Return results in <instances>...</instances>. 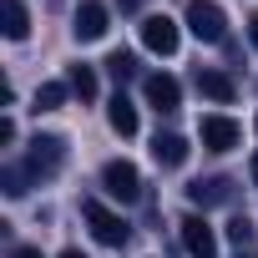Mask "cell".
I'll list each match as a JSON object with an SVG mask.
<instances>
[{
    "instance_id": "obj_1",
    "label": "cell",
    "mask_w": 258,
    "mask_h": 258,
    "mask_svg": "<svg viewBox=\"0 0 258 258\" xmlns=\"http://www.w3.org/2000/svg\"><path fill=\"white\" fill-rule=\"evenodd\" d=\"M81 218H86V228L96 233V243H111V248H121L126 238H132V228H126V223H121V218H116L106 203H96V198H86V203H81Z\"/></svg>"
},
{
    "instance_id": "obj_2",
    "label": "cell",
    "mask_w": 258,
    "mask_h": 258,
    "mask_svg": "<svg viewBox=\"0 0 258 258\" xmlns=\"http://www.w3.org/2000/svg\"><path fill=\"white\" fill-rule=\"evenodd\" d=\"M101 187H106V198H116V203H137V198H142V177H137L132 162H106V167H101Z\"/></svg>"
},
{
    "instance_id": "obj_3",
    "label": "cell",
    "mask_w": 258,
    "mask_h": 258,
    "mask_svg": "<svg viewBox=\"0 0 258 258\" xmlns=\"http://www.w3.org/2000/svg\"><path fill=\"white\" fill-rule=\"evenodd\" d=\"M187 31L198 41H223L228 36V16L213 6V0H192V6H187Z\"/></svg>"
},
{
    "instance_id": "obj_4",
    "label": "cell",
    "mask_w": 258,
    "mask_h": 258,
    "mask_svg": "<svg viewBox=\"0 0 258 258\" xmlns=\"http://www.w3.org/2000/svg\"><path fill=\"white\" fill-rule=\"evenodd\" d=\"M61 162H66V142L61 137H36L31 152H26L31 177H51V172H61Z\"/></svg>"
},
{
    "instance_id": "obj_5",
    "label": "cell",
    "mask_w": 258,
    "mask_h": 258,
    "mask_svg": "<svg viewBox=\"0 0 258 258\" xmlns=\"http://www.w3.org/2000/svg\"><path fill=\"white\" fill-rule=\"evenodd\" d=\"M182 248L192 253V258H218V233L208 228V218H198V213H187L182 223Z\"/></svg>"
},
{
    "instance_id": "obj_6",
    "label": "cell",
    "mask_w": 258,
    "mask_h": 258,
    "mask_svg": "<svg viewBox=\"0 0 258 258\" xmlns=\"http://www.w3.org/2000/svg\"><path fill=\"white\" fill-rule=\"evenodd\" d=\"M177 41H182V36H177V21H172V16H147V21H142V46H147V51L172 56Z\"/></svg>"
},
{
    "instance_id": "obj_7",
    "label": "cell",
    "mask_w": 258,
    "mask_h": 258,
    "mask_svg": "<svg viewBox=\"0 0 258 258\" xmlns=\"http://www.w3.org/2000/svg\"><path fill=\"white\" fill-rule=\"evenodd\" d=\"M198 132H203V147L208 152H233L238 147V121H228V116H203V126H198Z\"/></svg>"
},
{
    "instance_id": "obj_8",
    "label": "cell",
    "mask_w": 258,
    "mask_h": 258,
    "mask_svg": "<svg viewBox=\"0 0 258 258\" xmlns=\"http://www.w3.org/2000/svg\"><path fill=\"white\" fill-rule=\"evenodd\" d=\"M192 86L208 96V101H218V106H228L233 96H238V86H233V76L228 71H213V66H198V76H192Z\"/></svg>"
},
{
    "instance_id": "obj_9",
    "label": "cell",
    "mask_w": 258,
    "mask_h": 258,
    "mask_svg": "<svg viewBox=\"0 0 258 258\" xmlns=\"http://www.w3.org/2000/svg\"><path fill=\"white\" fill-rule=\"evenodd\" d=\"M71 31H76V41H101L106 36V6H101V0H81Z\"/></svg>"
},
{
    "instance_id": "obj_10",
    "label": "cell",
    "mask_w": 258,
    "mask_h": 258,
    "mask_svg": "<svg viewBox=\"0 0 258 258\" xmlns=\"http://www.w3.org/2000/svg\"><path fill=\"white\" fill-rule=\"evenodd\" d=\"M142 91H147V101H152L157 111H177V106H182V86H177L167 71L147 76V81H142Z\"/></svg>"
},
{
    "instance_id": "obj_11",
    "label": "cell",
    "mask_w": 258,
    "mask_h": 258,
    "mask_svg": "<svg viewBox=\"0 0 258 258\" xmlns=\"http://www.w3.org/2000/svg\"><path fill=\"white\" fill-rule=\"evenodd\" d=\"M187 198L198 208H213V203H233V177H198L187 187Z\"/></svg>"
},
{
    "instance_id": "obj_12",
    "label": "cell",
    "mask_w": 258,
    "mask_h": 258,
    "mask_svg": "<svg viewBox=\"0 0 258 258\" xmlns=\"http://www.w3.org/2000/svg\"><path fill=\"white\" fill-rule=\"evenodd\" d=\"M152 157H157V167H182L187 162V142L177 132H157L152 137Z\"/></svg>"
},
{
    "instance_id": "obj_13",
    "label": "cell",
    "mask_w": 258,
    "mask_h": 258,
    "mask_svg": "<svg viewBox=\"0 0 258 258\" xmlns=\"http://www.w3.org/2000/svg\"><path fill=\"white\" fill-rule=\"evenodd\" d=\"M106 121H111V132H121V137H132L137 132V106L126 101L121 91L111 96V106H106Z\"/></svg>"
},
{
    "instance_id": "obj_14",
    "label": "cell",
    "mask_w": 258,
    "mask_h": 258,
    "mask_svg": "<svg viewBox=\"0 0 258 258\" xmlns=\"http://www.w3.org/2000/svg\"><path fill=\"white\" fill-rule=\"evenodd\" d=\"M6 36H11V41H26V36H31V16H26L21 0H6Z\"/></svg>"
},
{
    "instance_id": "obj_15",
    "label": "cell",
    "mask_w": 258,
    "mask_h": 258,
    "mask_svg": "<svg viewBox=\"0 0 258 258\" xmlns=\"http://www.w3.org/2000/svg\"><path fill=\"white\" fill-rule=\"evenodd\" d=\"M0 187H6V198H26L31 192V167H6L0 172Z\"/></svg>"
},
{
    "instance_id": "obj_16",
    "label": "cell",
    "mask_w": 258,
    "mask_h": 258,
    "mask_svg": "<svg viewBox=\"0 0 258 258\" xmlns=\"http://www.w3.org/2000/svg\"><path fill=\"white\" fill-rule=\"evenodd\" d=\"M66 86H71V91H76L81 101H91V96H96V71H91V66H71Z\"/></svg>"
},
{
    "instance_id": "obj_17",
    "label": "cell",
    "mask_w": 258,
    "mask_h": 258,
    "mask_svg": "<svg viewBox=\"0 0 258 258\" xmlns=\"http://www.w3.org/2000/svg\"><path fill=\"white\" fill-rule=\"evenodd\" d=\"M106 71H111L116 81H132L142 66H137V56H132V51H111V56H106Z\"/></svg>"
},
{
    "instance_id": "obj_18",
    "label": "cell",
    "mask_w": 258,
    "mask_h": 258,
    "mask_svg": "<svg viewBox=\"0 0 258 258\" xmlns=\"http://www.w3.org/2000/svg\"><path fill=\"white\" fill-rule=\"evenodd\" d=\"M66 91H71V86H61V81H46V86L36 91V111H56V106L66 101Z\"/></svg>"
},
{
    "instance_id": "obj_19",
    "label": "cell",
    "mask_w": 258,
    "mask_h": 258,
    "mask_svg": "<svg viewBox=\"0 0 258 258\" xmlns=\"http://www.w3.org/2000/svg\"><path fill=\"white\" fill-rule=\"evenodd\" d=\"M228 238H233L238 253H253V223H248V218H233V223H228Z\"/></svg>"
},
{
    "instance_id": "obj_20",
    "label": "cell",
    "mask_w": 258,
    "mask_h": 258,
    "mask_svg": "<svg viewBox=\"0 0 258 258\" xmlns=\"http://www.w3.org/2000/svg\"><path fill=\"white\" fill-rule=\"evenodd\" d=\"M116 11H142V0H111Z\"/></svg>"
},
{
    "instance_id": "obj_21",
    "label": "cell",
    "mask_w": 258,
    "mask_h": 258,
    "mask_svg": "<svg viewBox=\"0 0 258 258\" xmlns=\"http://www.w3.org/2000/svg\"><path fill=\"white\" fill-rule=\"evenodd\" d=\"M11 258H41V248H16Z\"/></svg>"
},
{
    "instance_id": "obj_22",
    "label": "cell",
    "mask_w": 258,
    "mask_h": 258,
    "mask_svg": "<svg viewBox=\"0 0 258 258\" xmlns=\"http://www.w3.org/2000/svg\"><path fill=\"white\" fill-rule=\"evenodd\" d=\"M248 41H253V46H258V16H253V21H248Z\"/></svg>"
},
{
    "instance_id": "obj_23",
    "label": "cell",
    "mask_w": 258,
    "mask_h": 258,
    "mask_svg": "<svg viewBox=\"0 0 258 258\" xmlns=\"http://www.w3.org/2000/svg\"><path fill=\"white\" fill-rule=\"evenodd\" d=\"M248 172H253V187H258V152H253V162H248Z\"/></svg>"
},
{
    "instance_id": "obj_24",
    "label": "cell",
    "mask_w": 258,
    "mask_h": 258,
    "mask_svg": "<svg viewBox=\"0 0 258 258\" xmlns=\"http://www.w3.org/2000/svg\"><path fill=\"white\" fill-rule=\"evenodd\" d=\"M61 258H86V253H81V248H66V253H61Z\"/></svg>"
}]
</instances>
